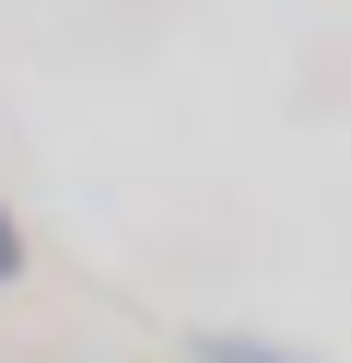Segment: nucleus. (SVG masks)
I'll return each instance as SVG.
<instances>
[{
	"label": "nucleus",
	"instance_id": "obj_1",
	"mask_svg": "<svg viewBox=\"0 0 351 363\" xmlns=\"http://www.w3.org/2000/svg\"><path fill=\"white\" fill-rule=\"evenodd\" d=\"M23 281V223H12V199H0V293Z\"/></svg>",
	"mask_w": 351,
	"mask_h": 363
}]
</instances>
